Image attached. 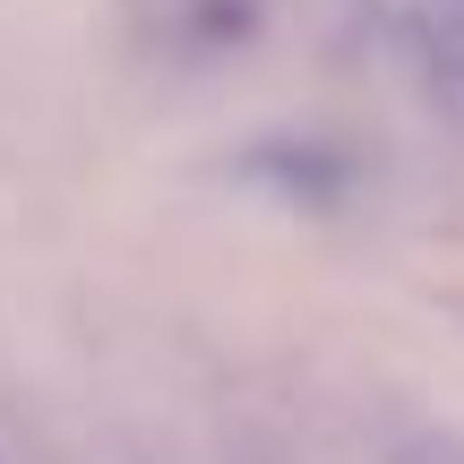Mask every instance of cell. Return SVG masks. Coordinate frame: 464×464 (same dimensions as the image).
<instances>
[{
	"mask_svg": "<svg viewBox=\"0 0 464 464\" xmlns=\"http://www.w3.org/2000/svg\"><path fill=\"white\" fill-rule=\"evenodd\" d=\"M379 464H464V448L448 430H421V421H387L379 430Z\"/></svg>",
	"mask_w": 464,
	"mask_h": 464,
	"instance_id": "1",
	"label": "cell"
}]
</instances>
